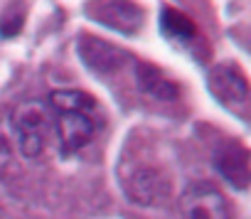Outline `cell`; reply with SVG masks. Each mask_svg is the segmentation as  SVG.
<instances>
[{
    "mask_svg": "<svg viewBox=\"0 0 251 219\" xmlns=\"http://www.w3.org/2000/svg\"><path fill=\"white\" fill-rule=\"evenodd\" d=\"M50 111H52V128L57 133L62 155H74L81 150L96 133V101L76 89H62L50 96Z\"/></svg>",
    "mask_w": 251,
    "mask_h": 219,
    "instance_id": "1",
    "label": "cell"
},
{
    "mask_svg": "<svg viewBox=\"0 0 251 219\" xmlns=\"http://www.w3.org/2000/svg\"><path fill=\"white\" fill-rule=\"evenodd\" d=\"M10 128L15 136V146L23 153V158L32 160L45 150V141L52 131V111L50 103L32 98L23 101L15 106V111L10 116Z\"/></svg>",
    "mask_w": 251,
    "mask_h": 219,
    "instance_id": "2",
    "label": "cell"
},
{
    "mask_svg": "<svg viewBox=\"0 0 251 219\" xmlns=\"http://www.w3.org/2000/svg\"><path fill=\"white\" fill-rule=\"evenodd\" d=\"M180 217L182 219H229V204H226V197L217 187L207 182H197L182 192Z\"/></svg>",
    "mask_w": 251,
    "mask_h": 219,
    "instance_id": "3",
    "label": "cell"
},
{
    "mask_svg": "<svg viewBox=\"0 0 251 219\" xmlns=\"http://www.w3.org/2000/svg\"><path fill=\"white\" fill-rule=\"evenodd\" d=\"M209 89L224 106L244 103L249 96V81L236 64H219L209 76Z\"/></svg>",
    "mask_w": 251,
    "mask_h": 219,
    "instance_id": "4",
    "label": "cell"
},
{
    "mask_svg": "<svg viewBox=\"0 0 251 219\" xmlns=\"http://www.w3.org/2000/svg\"><path fill=\"white\" fill-rule=\"evenodd\" d=\"M165 190H168V180L163 177L160 170H153V168L136 170L128 177V182H126V192L138 204H153V202L163 199Z\"/></svg>",
    "mask_w": 251,
    "mask_h": 219,
    "instance_id": "5",
    "label": "cell"
},
{
    "mask_svg": "<svg viewBox=\"0 0 251 219\" xmlns=\"http://www.w3.org/2000/svg\"><path fill=\"white\" fill-rule=\"evenodd\" d=\"M214 163L217 170L222 172L224 180H229L231 185H236L239 190H244L249 185V155L241 146L229 143L222 150L214 153Z\"/></svg>",
    "mask_w": 251,
    "mask_h": 219,
    "instance_id": "6",
    "label": "cell"
},
{
    "mask_svg": "<svg viewBox=\"0 0 251 219\" xmlns=\"http://www.w3.org/2000/svg\"><path fill=\"white\" fill-rule=\"evenodd\" d=\"M160 25H163V32L170 40H190V37H195V25L185 15H180V13H175L170 8L163 10V23Z\"/></svg>",
    "mask_w": 251,
    "mask_h": 219,
    "instance_id": "7",
    "label": "cell"
},
{
    "mask_svg": "<svg viewBox=\"0 0 251 219\" xmlns=\"http://www.w3.org/2000/svg\"><path fill=\"white\" fill-rule=\"evenodd\" d=\"M0 219H15V217H10V214L3 209V207H0Z\"/></svg>",
    "mask_w": 251,
    "mask_h": 219,
    "instance_id": "8",
    "label": "cell"
}]
</instances>
